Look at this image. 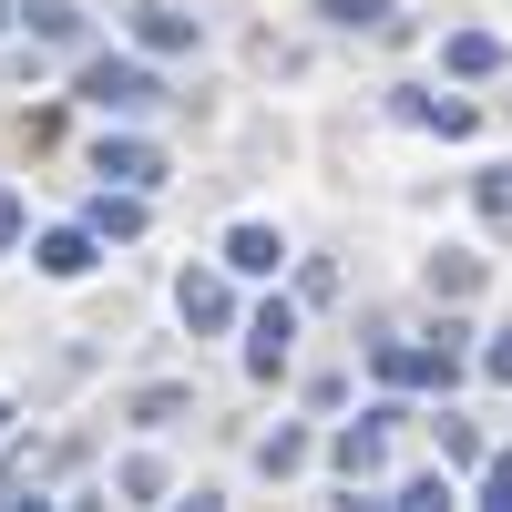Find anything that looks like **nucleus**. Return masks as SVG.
<instances>
[{"instance_id":"f257e3e1","label":"nucleus","mask_w":512,"mask_h":512,"mask_svg":"<svg viewBox=\"0 0 512 512\" xmlns=\"http://www.w3.org/2000/svg\"><path fill=\"white\" fill-rule=\"evenodd\" d=\"M369 369L390 379V390H461V328H441V338H369Z\"/></svg>"},{"instance_id":"f03ea898","label":"nucleus","mask_w":512,"mask_h":512,"mask_svg":"<svg viewBox=\"0 0 512 512\" xmlns=\"http://www.w3.org/2000/svg\"><path fill=\"white\" fill-rule=\"evenodd\" d=\"M72 93L93 103V113H154V103H164V82H154L144 62H113V52H103V62H82Z\"/></svg>"},{"instance_id":"7ed1b4c3","label":"nucleus","mask_w":512,"mask_h":512,"mask_svg":"<svg viewBox=\"0 0 512 512\" xmlns=\"http://www.w3.org/2000/svg\"><path fill=\"white\" fill-rule=\"evenodd\" d=\"M390 420H400V410H369V420H349V431L328 441V461H338V482H349V492H369L379 472H390Z\"/></svg>"},{"instance_id":"20e7f679","label":"nucleus","mask_w":512,"mask_h":512,"mask_svg":"<svg viewBox=\"0 0 512 512\" xmlns=\"http://www.w3.org/2000/svg\"><path fill=\"white\" fill-rule=\"evenodd\" d=\"M93 175H103V185H134V195H154V185H164V154H154L144 134H103V144H93Z\"/></svg>"},{"instance_id":"39448f33","label":"nucleus","mask_w":512,"mask_h":512,"mask_svg":"<svg viewBox=\"0 0 512 512\" xmlns=\"http://www.w3.org/2000/svg\"><path fill=\"white\" fill-rule=\"evenodd\" d=\"M287 349H297V308H287V297H267V308L246 318V369H256V379H277Z\"/></svg>"},{"instance_id":"423d86ee","label":"nucleus","mask_w":512,"mask_h":512,"mask_svg":"<svg viewBox=\"0 0 512 512\" xmlns=\"http://www.w3.org/2000/svg\"><path fill=\"white\" fill-rule=\"evenodd\" d=\"M175 308H185V328H226V318H236V287L205 277V267H185V277H175Z\"/></svg>"},{"instance_id":"0eeeda50","label":"nucleus","mask_w":512,"mask_h":512,"mask_svg":"<svg viewBox=\"0 0 512 512\" xmlns=\"http://www.w3.org/2000/svg\"><path fill=\"white\" fill-rule=\"evenodd\" d=\"M134 41H144V52H164V62H175V52H195V11H164V0H144V11H134Z\"/></svg>"},{"instance_id":"6e6552de","label":"nucleus","mask_w":512,"mask_h":512,"mask_svg":"<svg viewBox=\"0 0 512 512\" xmlns=\"http://www.w3.org/2000/svg\"><path fill=\"white\" fill-rule=\"evenodd\" d=\"M93 246H103L93 226H52L31 256H41V277H93Z\"/></svg>"},{"instance_id":"1a4fd4ad","label":"nucleus","mask_w":512,"mask_h":512,"mask_svg":"<svg viewBox=\"0 0 512 512\" xmlns=\"http://www.w3.org/2000/svg\"><path fill=\"white\" fill-rule=\"evenodd\" d=\"M93 236L134 246V236H144V195H134V185H103V195H93Z\"/></svg>"},{"instance_id":"9d476101","label":"nucleus","mask_w":512,"mask_h":512,"mask_svg":"<svg viewBox=\"0 0 512 512\" xmlns=\"http://www.w3.org/2000/svg\"><path fill=\"white\" fill-rule=\"evenodd\" d=\"M226 267H236V277H277V267H287L277 226H236V236H226Z\"/></svg>"},{"instance_id":"9b49d317","label":"nucleus","mask_w":512,"mask_h":512,"mask_svg":"<svg viewBox=\"0 0 512 512\" xmlns=\"http://www.w3.org/2000/svg\"><path fill=\"white\" fill-rule=\"evenodd\" d=\"M400 123H431V134H472V103H451V93H390Z\"/></svg>"},{"instance_id":"f8f14e48","label":"nucleus","mask_w":512,"mask_h":512,"mask_svg":"<svg viewBox=\"0 0 512 512\" xmlns=\"http://www.w3.org/2000/svg\"><path fill=\"white\" fill-rule=\"evenodd\" d=\"M441 72H461V82L502 72V41H492V31H451V41H441Z\"/></svg>"},{"instance_id":"ddd939ff","label":"nucleus","mask_w":512,"mask_h":512,"mask_svg":"<svg viewBox=\"0 0 512 512\" xmlns=\"http://www.w3.org/2000/svg\"><path fill=\"white\" fill-rule=\"evenodd\" d=\"M185 410H195V390H185V379H154V390H134V420H144V431H175Z\"/></svg>"},{"instance_id":"4468645a","label":"nucleus","mask_w":512,"mask_h":512,"mask_svg":"<svg viewBox=\"0 0 512 512\" xmlns=\"http://www.w3.org/2000/svg\"><path fill=\"white\" fill-rule=\"evenodd\" d=\"M472 287H482V256L441 246V256H431V297H441V308H461V297H472Z\"/></svg>"},{"instance_id":"2eb2a0df","label":"nucleus","mask_w":512,"mask_h":512,"mask_svg":"<svg viewBox=\"0 0 512 512\" xmlns=\"http://www.w3.org/2000/svg\"><path fill=\"white\" fill-rule=\"evenodd\" d=\"M297 461H308V431H297V420H277V431L256 441V472H267V482H287Z\"/></svg>"},{"instance_id":"dca6fc26","label":"nucleus","mask_w":512,"mask_h":512,"mask_svg":"<svg viewBox=\"0 0 512 512\" xmlns=\"http://www.w3.org/2000/svg\"><path fill=\"white\" fill-rule=\"evenodd\" d=\"M21 21H31V41H62V52L82 41V11H72V0H21Z\"/></svg>"},{"instance_id":"f3484780","label":"nucleus","mask_w":512,"mask_h":512,"mask_svg":"<svg viewBox=\"0 0 512 512\" xmlns=\"http://www.w3.org/2000/svg\"><path fill=\"white\" fill-rule=\"evenodd\" d=\"M431 431H441V472H451V461H482V431H472V420H451V410H441Z\"/></svg>"},{"instance_id":"a211bd4d","label":"nucleus","mask_w":512,"mask_h":512,"mask_svg":"<svg viewBox=\"0 0 512 512\" xmlns=\"http://www.w3.org/2000/svg\"><path fill=\"white\" fill-rule=\"evenodd\" d=\"M113 482H123V502H154V492H164V461H144V451H134Z\"/></svg>"},{"instance_id":"6ab92c4d","label":"nucleus","mask_w":512,"mask_h":512,"mask_svg":"<svg viewBox=\"0 0 512 512\" xmlns=\"http://www.w3.org/2000/svg\"><path fill=\"white\" fill-rule=\"evenodd\" d=\"M441 502H451V482H441V472H420V482H400L390 512H441Z\"/></svg>"},{"instance_id":"aec40b11","label":"nucleus","mask_w":512,"mask_h":512,"mask_svg":"<svg viewBox=\"0 0 512 512\" xmlns=\"http://www.w3.org/2000/svg\"><path fill=\"white\" fill-rule=\"evenodd\" d=\"M482 502H492V512H512V451H492V461H482Z\"/></svg>"},{"instance_id":"412c9836","label":"nucleus","mask_w":512,"mask_h":512,"mask_svg":"<svg viewBox=\"0 0 512 512\" xmlns=\"http://www.w3.org/2000/svg\"><path fill=\"white\" fill-rule=\"evenodd\" d=\"M297 297H308V308H318V297H338V267H328V256H308V267H297Z\"/></svg>"},{"instance_id":"4be33fe9","label":"nucleus","mask_w":512,"mask_h":512,"mask_svg":"<svg viewBox=\"0 0 512 512\" xmlns=\"http://www.w3.org/2000/svg\"><path fill=\"white\" fill-rule=\"evenodd\" d=\"M472 195H482V216H492V226H512V175H482Z\"/></svg>"},{"instance_id":"5701e85b","label":"nucleus","mask_w":512,"mask_h":512,"mask_svg":"<svg viewBox=\"0 0 512 512\" xmlns=\"http://www.w3.org/2000/svg\"><path fill=\"white\" fill-rule=\"evenodd\" d=\"M11 246H21V195L0 185V256H11Z\"/></svg>"},{"instance_id":"b1692460","label":"nucleus","mask_w":512,"mask_h":512,"mask_svg":"<svg viewBox=\"0 0 512 512\" xmlns=\"http://www.w3.org/2000/svg\"><path fill=\"white\" fill-rule=\"evenodd\" d=\"M482 369H492V379H512V328H502L492 349H482Z\"/></svg>"},{"instance_id":"393cba45","label":"nucleus","mask_w":512,"mask_h":512,"mask_svg":"<svg viewBox=\"0 0 512 512\" xmlns=\"http://www.w3.org/2000/svg\"><path fill=\"white\" fill-rule=\"evenodd\" d=\"M11 21H21V0H0V31H11Z\"/></svg>"},{"instance_id":"a878e982","label":"nucleus","mask_w":512,"mask_h":512,"mask_svg":"<svg viewBox=\"0 0 512 512\" xmlns=\"http://www.w3.org/2000/svg\"><path fill=\"white\" fill-rule=\"evenodd\" d=\"M0 431H11V400H0Z\"/></svg>"}]
</instances>
